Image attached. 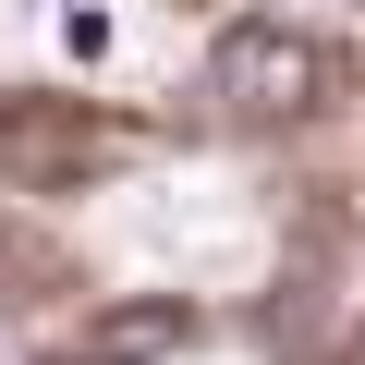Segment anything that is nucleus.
Masks as SVG:
<instances>
[{
  "mask_svg": "<svg viewBox=\"0 0 365 365\" xmlns=\"http://www.w3.org/2000/svg\"><path fill=\"white\" fill-rule=\"evenodd\" d=\"M207 73H220V98H232L244 122H292V110H317V98H329V49H317V37H292V25H232Z\"/></svg>",
  "mask_w": 365,
  "mask_h": 365,
  "instance_id": "f257e3e1",
  "label": "nucleus"
},
{
  "mask_svg": "<svg viewBox=\"0 0 365 365\" xmlns=\"http://www.w3.org/2000/svg\"><path fill=\"white\" fill-rule=\"evenodd\" d=\"M182 341V304H122V317H98L61 365H146V353H170Z\"/></svg>",
  "mask_w": 365,
  "mask_h": 365,
  "instance_id": "f03ea898",
  "label": "nucleus"
},
{
  "mask_svg": "<svg viewBox=\"0 0 365 365\" xmlns=\"http://www.w3.org/2000/svg\"><path fill=\"white\" fill-rule=\"evenodd\" d=\"M61 49H73V61H110V13H98V0H73V13H61Z\"/></svg>",
  "mask_w": 365,
  "mask_h": 365,
  "instance_id": "7ed1b4c3",
  "label": "nucleus"
}]
</instances>
